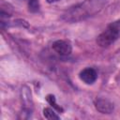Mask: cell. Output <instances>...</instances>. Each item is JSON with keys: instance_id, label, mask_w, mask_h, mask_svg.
I'll use <instances>...</instances> for the list:
<instances>
[{"instance_id": "6da1fadb", "label": "cell", "mask_w": 120, "mask_h": 120, "mask_svg": "<svg viewBox=\"0 0 120 120\" xmlns=\"http://www.w3.org/2000/svg\"><path fill=\"white\" fill-rule=\"evenodd\" d=\"M106 4L107 0H84L67 8L63 12L61 19L67 22H78L98 14Z\"/></svg>"}, {"instance_id": "7a4b0ae2", "label": "cell", "mask_w": 120, "mask_h": 120, "mask_svg": "<svg viewBox=\"0 0 120 120\" xmlns=\"http://www.w3.org/2000/svg\"><path fill=\"white\" fill-rule=\"evenodd\" d=\"M120 36V19L112 22L97 38V44L101 48L111 46Z\"/></svg>"}, {"instance_id": "3957f363", "label": "cell", "mask_w": 120, "mask_h": 120, "mask_svg": "<svg viewBox=\"0 0 120 120\" xmlns=\"http://www.w3.org/2000/svg\"><path fill=\"white\" fill-rule=\"evenodd\" d=\"M21 101H22V112L21 118H29L32 115L34 109V102L32 98L31 89L27 85H23L20 92Z\"/></svg>"}, {"instance_id": "277c9868", "label": "cell", "mask_w": 120, "mask_h": 120, "mask_svg": "<svg viewBox=\"0 0 120 120\" xmlns=\"http://www.w3.org/2000/svg\"><path fill=\"white\" fill-rule=\"evenodd\" d=\"M52 50L61 56H68L72 52V45L68 40L57 39L52 44Z\"/></svg>"}, {"instance_id": "5b68a950", "label": "cell", "mask_w": 120, "mask_h": 120, "mask_svg": "<svg viewBox=\"0 0 120 120\" xmlns=\"http://www.w3.org/2000/svg\"><path fill=\"white\" fill-rule=\"evenodd\" d=\"M94 105L98 112L104 114H110L114 110V106L112 102H111L109 99L104 98H97L94 101Z\"/></svg>"}, {"instance_id": "8992f818", "label": "cell", "mask_w": 120, "mask_h": 120, "mask_svg": "<svg viewBox=\"0 0 120 120\" xmlns=\"http://www.w3.org/2000/svg\"><path fill=\"white\" fill-rule=\"evenodd\" d=\"M79 78L86 84H93L98 79V72L94 68H85L79 73Z\"/></svg>"}, {"instance_id": "52a82bcc", "label": "cell", "mask_w": 120, "mask_h": 120, "mask_svg": "<svg viewBox=\"0 0 120 120\" xmlns=\"http://www.w3.org/2000/svg\"><path fill=\"white\" fill-rule=\"evenodd\" d=\"M43 115L45 118L52 120V119H59V115L54 112L52 108H44L43 109Z\"/></svg>"}, {"instance_id": "ba28073f", "label": "cell", "mask_w": 120, "mask_h": 120, "mask_svg": "<svg viewBox=\"0 0 120 120\" xmlns=\"http://www.w3.org/2000/svg\"><path fill=\"white\" fill-rule=\"evenodd\" d=\"M46 100H47L48 103H49L52 107H53L55 110H57L58 112H63V109L56 103V99H55V97H54L53 95H52V94L47 95V97H46Z\"/></svg>"}, {"instance_id": "9c48e42d", "label": "cell", "mask_w": 120, "mask_h": 120, "mask_svg": "<svg viewBox=\"0 0 120 120\" xmlns=\"http://www.w3.org/2000/svg\"><path fill=\"white\" fill-rule=\"evenodd\" d=\"M28 8L31 12H37L39 9L38 0H28Z\"/></svg>"}, {"instance_id": "30bf717a", "label": "cell", "mask_w": 120, "mask_h": 120, "mask_svg": "<svg viewBox=\"0 0 120 120\" xmlns=\"http://www.w3.org/2000/svg\"><path fill=\"white\" fill-rule=\"evenodd\" d=\"M58 1H60V0H47V2L48 3H55V2H58Z\"/></svg>"}]
</instances>
